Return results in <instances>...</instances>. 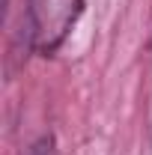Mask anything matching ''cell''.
I'll use <instances>...</instances> for the list:
<instances>
[{"instance_id": "1", "label": "cell", "mask_w": 152, "mask_h": 155, "mask_svg": "<svg viewBox=\"0 0 152 155\" xmlns=\"http://www.w3.org/2000/svg\"><path fill=\"white\" fill-rule=\"evenodd\" d=\"M84 12V0H45L42 9L30 12V30H33V42L42 51H54L63 36L72 30L78 15Z\"/></svg>"}, {"instance_id": "2", "label": "cell", "mask_w": 152, "mask_h": 155, "mask_svg": "<svg viewBox=\"0 0 152 155\" xmlns=\"http://www.w3.org/2000/svg\"><path fill=\"white\" fill-rule=\"evenodd\" d=\"M27 155H54V143H51V137L36 140V143L30 146V152H27Z\"/></svg>"}]
</instances>
